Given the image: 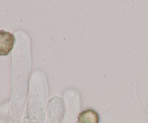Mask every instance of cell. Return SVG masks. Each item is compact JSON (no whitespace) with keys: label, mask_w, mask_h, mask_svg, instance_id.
<instances>
[{"label":"cell","mask_w":148,"mask_h":123,"mask_svg":"<svg viewBox=\"0 0 148 123\" xmlns=\"http://www.w3.org/2000/svg\"><path fill=\"white\" fill-rule=\"evenodd\" d=\"M78 120L79 123H98L99 117L96 111L92 109H88L79 114Z\"/></svg>","instance_id":"obj_2"},{"label":"cell","mask_w":148,"mask_h":123,"mask_svg":"<svg viewBox=\"0 0 148 123\" xmlns=\"http://www.w3.org/2000/svg\"><path fill=\"white\" fill-rule=\"evenodd\" d=\"M15 38L12 33L0 30V56H7L14 46Z\"/></svg>","instance_id":"obj_1"}]
</instances>
